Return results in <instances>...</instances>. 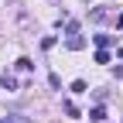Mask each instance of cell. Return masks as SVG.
<instances>
[{
  "label": "cell",
  "mask_w": 123,
  "mask_h": 123,
  "mask_svg": "<svg viewBox=\"0 0 123 123\" xmlns=\"http://www.w3.org/2000/svg\"><path fill=\"white\" fill-rule=\"evenodd\" d=\"M65 31H68V48H72V51H79L82 44H86V41L79 38V21H68V24H65Z\"/></svg>",
  "instance_id": "1"
},
{
  "label": "cell",
  "mask_w": 123,
  "mask_h": 123,
  "mask_svg": "<svg viewBox=\"0 0 123 123\" xmlns=\"http://www.w3.org/2000/svg\"><path fill=\"white\" fill-rule=\"evenodd\" d=\"M0 123H31V116H24V113H7Z\"/></svg>",
  "instance_id": "2"
},
{
  "label": "cell",
  "mask_w": 123,
  "mask_h": 123,
  "mask_svg": "<svg viewBox=\"0 0 123 123\" xmlns=\"http://www.w3.org/2000/svg\"><path fill=\"white\" fill-rule=\"evenodd\" d=\"M89 120H92V123H103V120H106V110H103V106H96V110H89Z\"/></svg>",
  "instance_id": "3"
},
{
  "label": "cell",
  "mask_w": 123,
  "mask_h": 123,
  "mask_svg": "<svg viewBox=\"0 0 123 123\" xmlns=\"http://www.w3.org/2000/svg\"><path fill=\"white\" fill-rule=\"evenodd\" d=\"M0 82H4V89H7V92H17V79H14V75H4Z\"/></svg>",
  "instance_id": "4"
},
{
  "label": "cell",
  "mask_w": 123,
  "mask_h": 123,
  "mask_svg": "<svg viewBox=\"0 0 123 123\" xmlns=\"http://www.w3.org/2000/svg\"><path fill=\"white\" fill-rule=\"evenodd\" d=\"M17 68H21V72H31V68H34V62H31L27 55H21V58H17Z\"/></svg>",
  "instance_id": "5"
},
{
  "label": "cell",
  "mask_w": 123,
  "mask_h": 123,
  "mask_svg": "<svg viewBox=\"0 0 123 123\" xmlns=\"http://www.w3.org/2000/svg\"><path fill=\"white\" fill-rule=\"evenodd\" d=\"M96 44H99V48H110L113 38H110V34H96Z\"/></svg>",
  "instance_id": "6"
},
{
  "label": "cell",
  "mask_w": 123,
  "mask_h": 123,
  "mask_svg": "<svg viewBox=\"0 0 123 123\" xmlns=\"http://www.w3.org/2000/svg\"><path fill=\"white\" fill-rule=\"evenodd\" d=\"M72 92H89V86H86L82 79H75V82H72Z\"/></svg>",
  "instance_id": "7"
},
{
  "label": "cell",
  "mask_w": 123,
  "mask_h": 123,
  "mask_svg": "<svg viewBox=\"0 0 123 123\" xmlns=\"http://www.w3.org/2000/svg\"><path fill=\"white\" fill-rule=\"evenodd\" d=\"M96 62H99V65H106V62H110V55H106V48H99V51H96Z\"/></svg>",
  "instance_id": "8"
},
{
  "label": "cell",
  "mask_w": 123,
  "mask_h": 123,
  "mask_svg": "<svg viewBox=\"0 0 123 123\" xmlns=\"http://www.w3.org/2000/svg\"><path fill=\"white\" fill-rule=\"evenodd\" d=\"M116 27H123V14H116Z\"/></svg>",
  "instance_id": "9"
},
{
  "label": "cell",
  "mask_w": 123,
  "mask_h": 123,
  "mask_svg": "<svg viewBox=\"0 0 123 123\" xmlns=\"http://www.w3.org/2000/svg\"><path fill=\"white\" fill-rule=\"evenodd\" d=\"M116 55H120V58H123V48H120V51H116Z\"/></svg>",
  "instance_id": "10"
}]
</instances>
